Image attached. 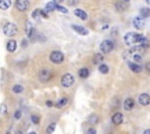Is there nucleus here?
<instances>
[{"instance_id": "1", "label": "nucleus", "mask_w": 150, "mask_h": 134, "mask_svg": "<svg viewBox=\"0 0 150 134\" xmlns=\"http://www.w3.org/2000/svg\"><path fill=\"white\" fill-rule=\"evenodd\" d=\"M145 39H146V37L143 36L142 34H137V33H134V32H129V33H127V34L124 35V42H125V44H128V46H131V44H134V43H137V44L139 46Z\"/></svg>"}, {"instance_id": "2", "label": "nucleus", "mask_w": 150, "mask_h": 134, "mask_svg": "<svg viewBox=\"0 0 150 134\" xmlns=\"http://www.w3.org/2000/svg\"><path fill=\"white\" fill-rule=\"evenodd\" d=\"M19 29H18V26L13 22H7L4 27H3V33L5 36H8V37H12V36H15L18 34Z\"/></svg>"}, {"instance_id": "3", "label": "nucleus", "mask_w": 150, "mask_h": 134, "mask_svg": "<svg viewBox=\"0 0 150 134\" xmlns=\"http://www.w3.org/2000/svg\"><path fill=\"white\" fill-rule=\"evenodd\" d=\"M49 59H50V62L54 63V64H61V63L63 62V59H64V55H63L60 50H54V51L50 52Z\"/></svg>"}, {"instance_id": "4", "label": "nucleus", "mask_w": 150, "mask_h": 134, "mask_svg": "<svg viewBox=\"0 0 150 134\" xmlns=\"http://www.w3.org/2000/svg\"><path fill=\"white\" fill-rule=\"evenodd\" d=\"M52 77H53V74H52V71L49 69H41L39 71V74H38V78H39V81L41 83L49 82L52 79Z\"/></svg>"}, {"instance_id": "5", "label": "nucleus", "mask_w": 150, "mask_h": 134, "mask_svg": "<svg viewBox=\"0 0 150 134\" xmlns=\"http://www.w3.org/2000/svg\"><path fill=\"white\" fill-rule=\"evenodd\" d=\"M74 82H75V79H74V76L71 75V74H64L62 77H61V81H60V83H61V85L63 86V88H70L73 84H74Z\"/></svg>"}, {"instance_id": "6", "label": "nucleus", "mask_w": 150, "mask_h": 134, "mask_svg": "<svg viewBox=\"0 0 150 134\" xmlns=\"http://www.w3.org/2000/svg\"><path fill=\"white\" fill-rule=\"evenodd\" d=\"M113 49H114V42L110 40H104L100 44V50L103 54H109Z\"/></svg>"}, {"instance_id": "7", "label": "nucleus", "mask_w": 150, "mask_h": 134, "mask_svg": "<svg viewBox=\"0 0 150 134\" xmlns=\"http://www.w3.org/2000/svg\"><path fill=\"white\" fill-rule=\"evenodd\" d=\"M14 6L19 12H26L29 8V1L28 0H15Z\"/></svg>"}, {"instance_id": "8", "label": "nucleus", "mask_w": 150, "mask_h": 134, "mask_svg": "<svg viewBox=\"0 0 150 134\" xmlns=\"http://www.w3.org/2000/svg\"><path fill=\"white\" fill-rule=\"evenodd\" d=\"M132 25H134V27H135L136 29L141 30V29H143V28L145 27V21H144L143 18L137 17V18H135V19L132 20Z\"/></svg>"}, {"instance_id": "9", "label": "nucleus", "mask_w": 150, "mask_h": 134, "mask_svg": "<svg viewBox=\"0 0 150 134\" xmlns=\"http://www.w3.org/2000/svg\"><path fill=\"white\" fill-rule=\"evenodd\" d=\"M138 103L142 106H148L150 104V96L148 93H141L138 96Z\"/></svg>"}, {"instance_id": "10", "label": "nucleus", "mask_w": 150, "mask_h": 134, "mask_svg": "<svg viewBox=\"0 0 150 134\" xmlns=\"http://www.w3.org/2000/svg\"><path fill=\"white\" fill-rule=\"evenodd\" d=\"M25 32H26V35H27V37H29V39H32V37H33V35H34L35 30H34V28H33V25H32V22H31V21H26Z\"/></svg>"}, {"instance_id": "11", "label": "nucleus", "mask_w": 150, "mask_h": 134, "mask_svg": "<svg viewBox=\"0 0 150 134\" xmlns=\"http://www.w3.org/2000/svg\"><path fill=\"white\" fill-rule=\"evenodd\" d=\"M111 121L114 125H121L123 122V114L121 112H116L111 117Z\"/></svg>"}, {"instance_id": "12", "label": "nucleus", "mask_w": 150, "mask_h": 134, "mask_svg": "<svg viewBox=\"0 0 150 134\" xmlns=\"http://www.w3.org/2000/svg\"><path fill=\"white\" fill-rule=\"evenodd\" d=\"M103 59H104V56L102 52H96L94 56H93V63L95 65H100L103 63Z\"/></svg>"}, {"instance_id": "13", "label": "nucleus", "mask_w": 150, "mask_h": 134, "mask_svg": "<svg viewBox=\"0 0 150 134\" xmlns=\"http://www.w3.org/2000/svg\"><path fill=\"white\" fill-rule=\"evenodd\" d=\"M71 28H73L75 32H76L78 34L83 35V36L88 35V33H89V30H88V29H86L85 27H81V26H75V25H71Z\"/></svg>"}, {"instance_id": "14", "label": "nucleus", "mask_w": 150, "mask_h": 134, "mask_svg": "<svg viewBox=\"0 0 150 134\" xmlns=\"http://www.w3.org/2000/svg\"><path fill=\"white\" fill-rule=\"evenodd\" d=\"M17 48H18V43H17L15 40H10L7 42V44H6V49L10 52H14L17 50Z\"/></svg>"}, {"instance_id": "15", "label": "nucleus", "mask_w": 150, "mask_h": 134, "mask_svg": "<svg viewBox=\"0 0 150 134\" xmlns=\"http://www.w3.org/2000/svg\"><path fill=\"white\" fill-rule=\"evenodd\" d=\"M123 106H124L125 111H131L134 108V106H135V100L132 98H127L124 100V103H123Z\"/></svg>"}, {"instance_id": "16", "label": "nucleus", "mask_w": 150, "mask_h": 134, "mask_svg": "<svg viewBox=\"0 0 150 134\" xmlns=\"http://www.w3.org/2000/svg\"><path fill=\"white\" fill-rule=\"evenodd\" d=\"M144 50H145V48H143L142 46H135V47H131L130 48V50H129V54L131 55H136V54H138V55H142V52H144Z\"/></svg>"}, {"instance_id": "17", "label": "nucleus", "mask_w": 150, "mask_h": 134, "mask_svg": "<svg viewBox=\"0 0 150 134\" xmlns=\"http://www.w3.org/2000/svg\"><path fill=\"white\" fill-rule=\"evenodd\" d=\"M128 66H129V69H130L132 73H135V74H138V73L142 71V66H141L139 64H137V63L128 62Z\"/></svg>"}, {"instance_id": "18", "label": "nucleus", "mask_w": 150, "mask_h": 134, "mask_svg": "<svg viewBox=\"0 0 150 134\" xmlns=\"http://www.w3.org/2000/svg\"><path fill=\"white\" fill-rule=\"evenodd\" d=\"M74 14L76 15L79 19H81V20H87V19H88V15H87V13H86L85 11L80 10V8L74 10Z\"/></svg>"}, {"instance_id": "19", "label": "nucleus", "mask_w": 150, "mask_h": 134, "mask_svg": "<svg viewBox=\"0 0 150 134\" xmlns=\"http://www.w3.org/2000/svg\"><path fill=\"white\" fill-rule=\"evenodd\" d=\"M12 6L11 0H0V10L1 11H7Z\"/></svg>"}, {"instance_id": "20", "label": "nucleus", "mask_w": 150, "mask_h": 134, "mask_svg": "<svg viewBox=\"0 0 150 134\" xmlns=\"http://www.w3.org/2000/svg\"><path fill=\"white\" fill-rule=\"evenodd\" d=\"M67 104H68V98H67V97H62V98H60V99L55 103V106H56V108H62V107H64Z\"/></svg>"}, {"instance_id": "21", "label": "nucleus", "mask_w": 150, "mask_h": 134, "mask_svg": "<svg viewBox=\"0 0 150 134\" xmlns=\"http://www.w3.org/2000/svg\"><path fill=\"white\" fill-rule=\"evenodd\" d=\"M56 6H57V4H56L55 1H50V3H48V4L46 5V7H45V11H46L47 13H49V12H53V11H55V10H56Z\"/></svg>"}, {"instance_id": "22", "label": "nucleus", "mask_w": 150, "mask_h": 134, "mask_svg": "<svg viewBox=\"0 0 150 134\" xmlns=\"http://www.w3.org/2000/svg\"><path fill=\"white\" fill-rule=\"evenodd\" d=\"M127 3H124V1H117L116 4H115V7H116V10L118 11V12H123V11H125L127 10Z\"/></svg>"}, {"instance_id": "23", "label": "nucleus", "mask_w": 150, "mask_h": 134, "mask_svg": "<svg viewBox=\"0 0 150 134\" xmlns=\"http://www.w3.org/2000/svg\"><path fill=\"white\" fill-rule=\"evenodd\" d=\"M79 76H80V78H82V79L88 78V76H89V69H88V68H81V69L79 70Z\"/></svg>"}, {"instance_id": "24", "label": "nucleus", "mask_w": 150, "mask_h": 134, "mask_svg": "<svg viewBox=\"0 0 150 134\" xmlns=\"http://www.w3.org/2000/svg\"><path fill=\"white\" fill-rule=\"evenodd\" d=\"M139 15H141V18H149L150 17V8L149 7H143V8H141L139 10Z\"/></svg>"}, {"instance_id": "25", "label": "nucleus", "mask_w": 150, "mask_h": 134, "mask_svg": "<svg viewBox=\"0 0 150 134\" xmlns=\"http://www.w3.org/2000/svg\"><path fill=\"white\" fill-rule=\"evenodd\" d=\"M24 86L22 85H20V84H15V85H13L12 86V92L13 93H17V95H19V93H22L24 92Z\"/></svg>"}, {"instance_id": "26", "label": "nucleus", "mask_w": 150, "mask_h": 134, "mask_svg": "<svg viewBox=\"0 0 150 134\" xmlns=\"http://www.w3.org/2000/svg\"><path fill=\"white\" fill-rule=\"evenodd\" d=\"M99 71H100L101 74H103V75H107V74L109 73V66H108L107 64L102 63V64L99 65Z\"/></svg>"}, {"instance_id": "27", "label": "nucleus", "mask_w": 150, "mask_h": 134, "mask_svg": "<svg viewBox=\"0 0 150 134\" xmlns=\"http://www.w3.org/2000/svg\"><path fill=\"white\" fill-rule=\"evenodd\" d=\"M40 17H41V10H34L33 11V13H32V18L34 19V20H39L40 19Z\"/></svg>"}, {"instance_id": "28", "label": "nucleus", "mask_w": 150, "mask_h": 134, "mask_svg": "<svg viewBox=\"0 0 150 134\" xmlns=\"http://www.w3.org/2000/svg\"><path fill=\"white\" fill-rule=\"evenodd\" d=\"M55 127H56V124L55 122H52L48 127H47V129H46V133L47 134H52L54 131H55Z\"/></svg>"}, {"instance_id": "29", "label": "nucleus", "mask_w": 150, "mask_h": 134, "mask_svg": "<svg viewBox=\"0 0 150 134\" xmlns=\"http://www.w3.org/2000/svg\"><path fill=\"white\" fill-rule=\"evenodd\" d=\"M6 113H7V105H6L5 103H3L1 105H0V114L4 115V114H6Z\"/></svg>"}, {"instance_id": "30", "label": "nucleus", "mask_w": 150, "mask_h": 134, "mask_svg": "<svg viewBox=\"0 0 150 134\" xmlns=\"http://www.w3.org/2000/svg\"><path fill=\"white\" fill-rule=\"evenodd\" d=\"M31 120H32V122H33L34 125H38V124L40 122V117H39V115L33 114V115L31 117Z\"/></svg>"}, {"instance_id": "31", "label": "nucleus", "mask_w": 150, "mask_h": 134, "mask_svg": "<svg viewBox=\"0 0 150 134\" xmlns=\"http://www.w3.org/2000/svg\"><path fill=\"white\" fill-rule=\"evenodd\" d=\"M56 11H59V12H61V13H64V14L68 13V10H67L66 7H63V6H60L59 4H57V6H56Z\"/></svg>"}, {"instance_id": "32", "label": "nucleus", "mask_w": 150, "mask_h": 134, "mask_svg": "<svg viewBox=\"0 0 150 134\" xmlns=\"http://www.w3.org/2000/svg\"><path fill=\"white\" fill-rule=\"evenodd\" d=\"M13 118H14L15 120H19V119H21V111H20V110L15 111V112H14V114H13Z\"/></svg>"}, {"instance_id": "33", "label": "nucleus", "mask_w": 150, "mask_h": 134, "mask_svg": "<svg viewBox=\"0 0 150 134\" xmlns=\"http://www.w3.org/2000/svg\"><path fill=\"white\" fill-rule=\"evenodd\" d=\"M132 58L135 62H142V55H138V54L132 55Z\"/></svg>"}, {"instance_id": "34", "label": "nucleus", "mask_w": 150, "mask_h": 134, "mask_svg": "<svg viewBox=\"0 0 150 134\" xmlns=\"http://www.w3.org/2000/svg\"><path fill=\"white\" fill-rule=\"evenodd\" d=\"M97 121H99V119H97L96 115H93V117H90V119H89V122H90V124H97Z\"/></svg>"}, {"instance_id": "35", "label": "nucleus", "mask_w": 150, "mask_h": 134, "mask_svg": "<svg viewBox=\"0 0 150 134\" xmlns=\"http://www.w3.org/2000/svg\"><path fill=\"white\" fill-rule=\"evenodd\" d=\"M41 17L45 18V19H47V18H48V13H47L45 10H41Z\"/></svg>"}, {"instance_id": "36", "label": "nucleus", "mask_w": 150, "mask_h": 134, "mask_svg": "<svg viewBox=\"0 0 150 134\" xmlns=\"http://www.w3.org/2000/svg\"><path fill=\"white\" fill-rule=\"evenodd\" d=\"M86 134H96V129L95 128H89Z\"/></svg>"}, {"instance_id": "37", "label": "nucleus", "mask_w": 150, "mask_h": 134, "mask_svg": "<svg viewBox=\"0 0 150 134\" xmlns=\"http://www.w3.org/2000/svg\"><path fill=\"white\" fill-rule=\"evenodd\" d=\"M78 3V0H68V4L69 6H75V4Z\"/></svg>"}, {"instance_id": "38", "label": "nucleus", "mask_w": 150, "mask_h": 134, "mask_svg": "<svg viewBox=\"0 0 150 134\" xmlns=\"http://www.w3.org/2000/svg\"><path fill=\"white\" fill-rule=\"evenodd\" d=\"M21 47L22 48H26L27 47V40H22L21 41Z\"/></svg>"}, {"instance_id": "39", "label": "nucleus", "mask_w": 150, "mask_h": 134, "mask_svg": "<svg viewBox=\"0 0 150 134\" xmlns=\"http://www.w3.org/2000/svg\"><path fill=\"white\" fill-rule=\"evenodd\" d=\"M145 70H146V71L150 74V62H148V63L145 64Z\"/></svg>"}, {"instance_id": "40", "label": "nucleus", "mask_w": 150, "mask_h": 134, "mask_svg": "<svg viewBox=\"0 0 150 134\" xmlns=\"http://www.w3.org/2000/svg\"><path fill=\"white\" fill-rule=\"evenodd\" d=\"M46 105H47L48 107H52L54 104H53V102H52V100H47V102H46Z\"/></svg>"}, {"instance_id": "41", "label": "nucleus", "mask_w": 150, "mask_h": 134, "mask_svg": "<svg viewBox=\"0 0 150 134\" xmlns=\"http://www.w3.org/2000/svg\"><path fill=\"white\" fill-rule=\"evenodd\" d=\"M143 134H150V129H145V131L143 132Z\"/></svg>"}, {"instance_id": "42", "label": "nucleus", "mask_w": 150, "mask_h": 134, "mask_svg": "<svg viewBox=\"0 0 150 134\" xmlns=\"http://www.w3.org/2000/svg\"><path fill=\"white\" fill-rule=\"evenodd\" d=\"M28 134H38V133H36V132H29Z\"/></svg>"}, {"instance_id": "43", "label": "nucleus", "mask_w": 150, "mask_h": 134, "mask_svg": "<svg viewBox=\"0 0 150 134\" xmlns=\"http://www.w3.org/2000/svg\"><path fill=\"white\" fill-rule=\"evenodd\" d=\"M145 3L146 4H150V0H145Z\"/></svg>"}, {"instance_id": "44", "label": "nucleus", "mask_w": 150, "mask_h": 134, "mask_svg": "<svg viewBox=\"0 0 150 134\" xmlns=\"http://www.w3.org/2000/svg\"><path fill=\"white\" fill-rule=\"evenodd\" d=\"M6 134H10V132H7V133H6Z\"/></svg>"}]
</instances>
